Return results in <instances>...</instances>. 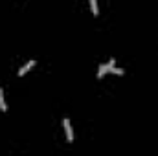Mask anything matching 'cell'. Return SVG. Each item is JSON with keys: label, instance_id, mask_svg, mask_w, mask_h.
<instances>
[{"label": "cell", "instance_id": "obj_2", "mask_svg": "<svg viewBox=\"0 0 158 156\" xmlns=\"http://www.w3.org/2000/svg\"><path fill=\"white\" fill-rule=\"evenodd\" d=\"M33 66H35V61H30V63H26V64H24V66H22V68L19 70V77H22V76H24V74H26L28 70H31Z\"/></svg>", "mask_w": 158, "mask_h": 156}, {"label": "cell", "instance_id": "obj_3", "mask_svg": "<svg viewBox=\"0 0 158 156\" xmlns=\"http://www.w3.org/2000/svg\"><path fill=\"white\" fill-rule=\"evenodd\" d=\"M109 70H110V68H109V64H101V66H99V70H98V77L101 79L107 72H109Z\"/></svg>", "mask_w": 158, "mask_h": 156}, {"label": "cell", "instance_id": "obj_4", "mask_svg": "<svg viewBox=\"0 0 158 156\" xmlns=\"http://www.w3.org/2000/svg\"><path fill=\"white\" fill-rule=\"evenodd\" d=\"M88 2H90V11H92L94 17H96V15L99 13V9H98V0H88Z\"/></svg>", "mask_w": 158, "mask_h": 156}, {"label": "cell", "instance_id": "obj_1", "mask_svg": "<svg viewBox=\"0 0 158 156\" xmlns=\"http://www.w3.org/2000/svg\"><path fill=\"white\" fill-rule=\"evenodd\" d=\"M63 127H64V132H66V140L72 143V140H74V132H72V127H70V119H68V117L63 119Z\"/></svg>", "mask_w": 158, "mask_h": 156}, {"label": "cell", "instance_id": "obj_6", "mask_svg": "<svg viewBox=\"0 0 158 156\" xmlns=\"http://www.w3.org/2000/svg\"><path fill=\"white\" fill-rule=\"evenodd\" d=\"M110 72H112V74H116V76H123V70H121V68H114V66H112V68H110Z\"/></svg>", "mask_w": 158, "mask_h": 156}, {"label": "cell", "instance_id": "obj_5", "mask_svg": "<svg viewBox=\"0 0 158 156\" xmlns=\"http://www.w3.org/2000/svg\"><path fill=\"white\" fill-rule=\"evenodd\" d=\"M0 109L6 112L7 110V105H6V99H4V92H2V88H0Z\"/></svg>", "mask_w": 158, "mask_h": 156}]
</instances>
